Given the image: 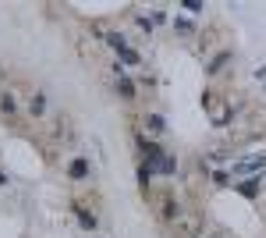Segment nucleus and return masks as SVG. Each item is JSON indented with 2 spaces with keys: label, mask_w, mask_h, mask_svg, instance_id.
I'll return each mask as SVG.
<instances>
[{
  "label": "nucleus",
  "mask_w": 266,
  "mask_h": 238,
  "mask_svg": "<svg viewBox=\"0 0 266 238\" xmlns=\"http://www.w3.org/2000/svg\"><path fill=\"white\" fill-rule=\"evenodd\" d=\"M43 110H46V100L36 96V100H32V114H43Z\"/></svg>",
  "instance_id": "423d86ee"
},
{
  "label": "nucleus",
  "mask_w": 266,
  "mask_h": 238,
  "mask_svg": "<svg viewBox=\"0 0 266 238\" xmlns=\"http://www.w3.org/2000/svg\"><path fill=\"white\" fill-rule=\"evenodd\" d=\"M78 224L92 231V227H96V217H92V213H86V210H78Z\"/></svg>",
  "instance_id": "39448f33"
},
{
  "label": "nucleus",
  "mask_w": 266,
  "mask_h": 238,
  "mask_svg": "<svg viewBox=\"0 0 266 238\" xmlns=\"http://www.w3.org/2000/svg\"><path fill=\"white\" fill-rule=\"evenodd\" d=\"M106 39H110V47L118 50V54H121V57H124L128 64H138V54H135V50L128 47V39H124V36H118V32H110Z\"/></svg>",
  "instance_id": "f257e3e1"
},
{
  "label": "nucleus",
  "mask_w": 266,
  "mask_h": 238,
  "mask_svg": "<svg viewBox=\"0 0 266 238\" xmlns=\"http://www.w3.org/2000/svg\"><path fill=\"white\" fill-rule=\"evenodd\" d=\"M71 174L82 178V174H86V160H74V164H71Z\"/></svg>",
  "instance_id": "0eeeda50"
},
{
  "label": "nucleus",
  "mask_w": 266,
  "mask_h": 238,
  "mask_svg": "<svg viewBox=\"0 0 266 238\" xmlns=\"http://www.w3.org/2000/svg\"><path fill=\"white\" fill-rule=\"evenodd\" d=\"M153 167H156V171H160V174H174V167H178V164H174V160H170V156H160V160H156V164H153Z\"/></svg>",
  "instance_id": "20e7f679"
},
{
  "label": "nucleus",
  "mask_w": 266,
  "mask_h": 238,
  "mask_svg": "<svg viewBox=\"0 0 266 238\" xmlns=\"http://www.w3.org/2000/svg\"><path fill=\"white\" fill-rule=\"evenodd\" d=\"M262 167H266V153H259V156H252V160L238 164V174H248V171H262Z\"/></svg>",
  "instance_id": "f03ea898"
},
{
  "label": "nucleus",
  "mask_w": 266,
  "mask_h": 238,
  "mask_svg": "<svg viewBox=\"0 0 266 238\" xmlns=\"http://www.w3.org/2000/svg\"><path fill=\"white\" fill-rule=\"evenodd\" d=\"M149 128H153V132H164V117H149Z\"/></svg>",
  "instance_id": "1a4fd4ad"
},
{
  "label": "nucleus",
  "mask_w": 266,
  "mask_h": 238,
  "mask_svg": "<svg viewBox=\"0 0 266 238\" xmlns=\"http://www.w3.org/2000/svg\"><path fill=\"white\" fill-rule=\"evenodd\" d=\"M121 93H124V96H135V86L128 82V78H121Z\"/></svg>",
  "instance_id": "6e6552de"
},
{
  "label": "nucleus",
  "mask_w": 266,
  "mask_h": 238,
  "mask_svg": "<svg viewBox=\"0 0 266 238\" xmlns=\"http://www.w3.org/2000/svg\"><path fill=\"white\" fill-rule=\"evenodd\" d=\"M238 192H242V195H248V199H256V195H259V181H256V178L238 181Z\"/></svg>",
  "instance_id": "7ed1b4c3"
},
{
  "label": "nucleus",
  "mask_w": 266,
  "mask_h": 238,
  "mask_svg": "<svg viewBox=\"0 0 266 238\" xmlns=\"http://www.w3.org/2000/svg\"><path fill=\"white\" fill-rule=\"evenodd\" d=\"M256 78H259V82L266 86V68H259V71H256Z\"/></svg>",
  "instance_id": "9d476101"
}]
</instances>
